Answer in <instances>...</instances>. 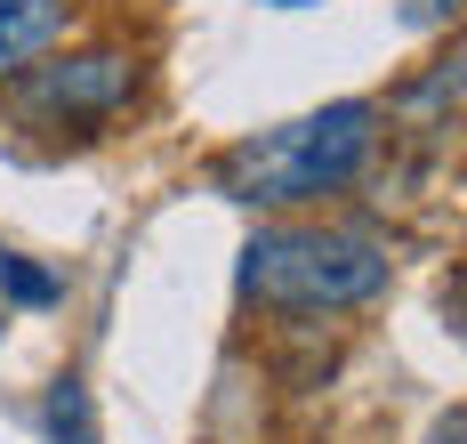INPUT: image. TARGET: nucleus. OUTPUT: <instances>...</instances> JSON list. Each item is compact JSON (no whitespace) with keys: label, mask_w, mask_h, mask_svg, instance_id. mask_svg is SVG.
<instances>
[{"label":"nucleus","mask_w":467,"mask_h":444,"mask_svg":"<svg viewBox=\"0 0 467 444\" xmlns=\"http://www.w3.org/2000/svg\"><path fill=\"white\" fill-rule=\"evenodd\" d=\"M395 16H403L411 33H451L467 16V0H395Z\"/></svg>","instance_id":"6"},{"label":"nucleus","mask_w":467,"mask_h":444,"mask_svg":"<svg viewBox=\"0 0 467 444\" xmlns=\"http://www.w3.org/2000/svg\"><path fill=\"white\" fill-rule=\"evenodd\" d=\"M371 153H379V105L338 98L323 113H298L282 130H258V138L226 146L210 178H218L226 202H250V210H306V202L347 195Z\"/></svg>","instance_id":"1"},{"label":"nucleus","mask_w":467,"mask_h":444,"mask_svg":"<svg viewBox=\"0 0 467 444\" xmlns=\"http://www.w3.org/2000/svg\"><path fill=\"white\" fill-rule=\"evenodd\" d=\"M48 437L57 444H97L89 388H81V380H57V388H48Z\"/></svg>","instance_id":"5"},{"label":"nucleus","mask_w":467,"mask_h":444,"mask_svg":"<svg viewBox=\"0 0 467 444\" xmlns=\"http://www.w3.org/2000/svg\"><path fill=\"white\" fill-rule=\"evenodd\" d=\"M65 16H73V0H0V81L41 65L65 33Z\"/></svg>","instance_id":"4"},{"label":"nucleus","mask_w":467,"mask_h":444,"mask_svg":"<svg viewBox=\"0 0 467 444\" xmlns=\"http://www.w3.org/2000/svg\"><path fill=\"white\" fill-rule=\"evenodd\" d=\"M395 283L387 243L363 227H315V218H282L242 243V299L266 315H347L371 307Z\"/></svg>","instance_id":"2"},{"label":"nucleus","mask_w":467,"mask_h":444,"mask_svg":"<svg viewBox=\"0 0 467 444\" xmlns=\"http://www.w3.org/2000/svg\"><path fill=\"white\" fill-rule=\"evenodd\" d=\"M8 90V122L16 130H48V138H89L121 105L138 98V57L130 49H65L25 65Z\"/></svg>","instance_id":"3"},{"label":"nucleus","mask_w":467,"mask_h":444,"mask_svg":"<svg viewBox=\"0 0 467 444\" xmlns=\"http://www.w3.org/2000/svg\"><path fill=\"white\" fill-rule=\"evenodd\" d=\"M443 315H451V332L467 340V267H451V283H443Z\"/></svg>","instance_id":"8"},{"label":"nucleus","mask_w":467,"mask_h":444,"mask_svg":"<svg viewBox=\"0 0 467 444\" xmlns=\"http://www.w3.org/2000/svg\"><path fill=\"white\" fill-rule=\"evenodd\" d=\"M0 283H8V299H25V307H48L57 299V283H48L41 267H25V259H0Z\"/></svg>","instance_id":"7"},{"label":"nucleus","mask_w":467,"mask_h":444,"mask_svg":"<svg viewBox=\"0 0 467 444\" xmlns=\"http://www.w3.org/2000/svg\"><path fill=\"white\" fill-rule=\"evenodd\" d=\"M427 444H467V412H443V420L427 428Z\"/></svg>","instance_id":"9"}]
</instances>
